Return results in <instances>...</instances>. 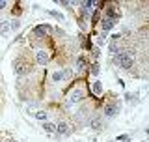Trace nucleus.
<instances>
[{"instance_id":"f257e3e1","label":"nucleus","mask_w":149,"mask_h":142,"mask_svg":"<svg viewBox=\"0 0 149 142\" xmlns=\"http://www.w3.org/2000/svg\"><path fill=\"white\" fill-rule=\"evenodd\" d=\"M114 62L118 64L119 67H123V69H132V65H134V54H130V53H118Z\"/></svg>"},{"instance_id":"f03ea898","label":"nucleus","mask_w":149,"mask_h":142,"mask_svg":"<svg viewBox=\"0 0 149 142\" xmlns=\"http://www.w3.org/2000/svg\"><path fill=\"white\" fill-rule=\"evenodd\" d=\"M119 110H121L119 103H106L104 105V116L106 118H116L119 114Z\"/></svg>"},{"instance_id":"7ed1b4c3","label":"nucleus","mask_w":149,"mask_h":142,"mask_svg":"<svg viewBox=\"0 0 149 142\" xmlns=\"http://www.w3.org/2000/svg\"><path fill=\"white\" fill-rule=\"evenodd\" d=\"M13 71H15V75H19V77H22V75H26L30 69H28V65H26V62H24V60L17 58L15 62H13Z\"/></svg>"},{"instance_id":"20e7f679","label":"nucleus","mask_w":149,"mask_h":142,"mask_svg":"<svg viewBox=\"0 0 149 142\" xmlns=\"http://www.w3.org/2000/svg\"><path fill=\"white\" fill-rule=\"evenodd\" d=\"M36 64L37 65H47L49 64V53H47V51H37L36 53Z\"/></svg>"},{"instance_id":"39448f33","label":"nucleus","mask_w":149,"mask_h":142,"mask_svg":"<svg viewBox=\"0 0 149 142\" xmlns=\"http://www.w3.org/2000/svg\"><path fill=\"white\" fill-rule=\"evenodd\" d=\"M119 17H121V11H119L118 8H108V9H106V13H104V19H108V21H112V22L118 21Z\"/></svg>"},{"instance_id":"423d86ee","label":"nucleus","mask_w":149,"mask_h":142,"mask_svg":"<svg viewBox=\"0 0 149 142\" xmlns=\"http://www.w3.org/2000/svg\"><path fill=\"white\" fill-rule=\"evenodd\" d=\"M50 25H37L36 28H34V36H37V37H43V36H47L50 32Z\"/></svg>"},{"instance_id":"0eeeda50","label":"nucleus","mask_w":149,"mask_h":142,"mask_svg":"<svg viewBox=\"0 0 149 142\" xmlns=\"http://www.w3.org/2000/svg\"><path fill=\"white\" fill-rule=\"evenodd\" d=\"M56 133H58L60 136H67L69 135V125H67V122H58L56 124Z\"/></svg>"},{"instance_id":"6e6552de","label":"nucleus","mask_w":149,"mask_h":142,"mask_svg":"<svg viewBox=\"0 0 149 142\" xmlns=\"http://www.w3.org/2000/svg\"><path fill=\"white\" fill-rule=\"evenodd\" d=\"M82 99H84V92L80 88H74L73 92L69 93V101L71 103H78V101H82Z\"/></svg>"},{"instance_id":"1a4fd4ad","label":"nucleus","mask_w":149,"mask_h":142,"mask_svg":"<svg viewBox=\"0 0 149 142\" xmlns=\"http://www.w3.org/2000/svg\"><path fill=\"white\" fill-rule=\"evenodd\" d=\"M90 127H91L93 131H101V129H102V118H101V116L90 118Z\"/></svg>"},{"instance_id":"9d476101","label":"nucleus","mask_w":149,"mask_h":142,"mask_svg":"<svg viewBox=\"0 0 149 142\" xmlns=\"http://www.w3.org/2000/svg\"><path fill=\"white\" fill-rule=\"evenodd\" d=\"M9 30H11V25H9V21H2V22H0V36L8 37V36H9Z\"/></svg>"},{"instance_id":"9b49d317","label":"nucleus","mask_w":149,"mask_h":142,"mask_svg":"<svg viewBox=\"0 0 149 142\" xmlns=\"http://www.w3.org/2000/svg\"><path fill=\"white\" fill-rule=\"evenodd\" d=\"M112 26H114V22L108 21V19H104L102 17V21H101V28H102V34H106V32H110L112 30Z\"/></svg>"},{"instance_id":"f8f14e48","label":"nucleus","mask_w":149,"mask_h":142,"mask_svg":"<svg viewBox=\"0 0 149 142\" xmlns=\"http://www.w3.org/2000/svg\"><path fill=\"white\" fill-rule=\"evenodd\" d=\"M86 65H88L86 56H78V58H77V69L78 71H84V69H86Z\"/></svg>"},{"instance_id":"ddd939ff","label":"nucleus","mask_w":149,"mask_h":142,"mask_svg":"<svg viewBox=\"0 0 149 142\" xmlns=\"http://www.w3.org/2000/svg\"><path fill=\"white\" fill-rule=\"evenodd\" d=\"M43 131L45 133H56V124H52V122H43Z\"/></svg>"},{"instance_id":"4468645a","label":"nucleus","mask_w":149,"mask_h":142,"mask_svg":"<svg viewBox=\"0 0 149 142\" xmlns=\"http://www.w3.org/2000/svg\"><path fill=\"white\" fill-rule=\"evenodd\" d=\"M50 79H52V82H62V80H63V71L62 69L54 71V73L50 75Z\"/></svg>"},{"instance_id":"2eb2a0df","label":"nucleus","mask_w":149,"mask_h":142,"mask_svg":"<svg viewBox=\"0 0 149 142\" xmlns=\"http://www.w3.org/2000/svg\"><path fill=\"white\" fill-rule=\"evenodd\" d=\"M91 88H93V93H95V96H102V84L99 82V80H95Z\"/></svg>"},{"instance_id":"dca6fc26","label":"nucleus","mask_w":149,"mask_h":142,"mask_svg":"<svg viewBox=\"0 0 149 142\" xmlns=\"http://www.w3.org/2000/svg\"><path fill=\"white\" fill-rule=\"evenodd\" d=\"M34 116H36V120H39V122H41V124H43V122H47V118H49L45 110H37Z\"/></svg>"},{"instance_id":"f3484780","label":"nucleus","mask_w":149,"mask_h":142,"mask_svg":"<svg viewBox=\"0 0 149 142\" xmlns=\"http://www.w3.org/2000/svg\"><path fill=\"white\" fill-rule=\"evenodd\" d=\"M62 71H63V80L73 77V69H71V67H65V69H62Z\"/></svg>"},{"instance_id":"a211bd4d","label":"nucleus","mask_w":149,"mask_h":142,"mask_svg":"<svg viewBox=\"0 0 149 142\" xmlns=\"http://www.w3.org/2000/svg\"><path fill=\"white\" fill-rule=\"evenodd\" d=\"M108 51H110L112 54H118V45H116V43H110L108 45Z\"/></svg>"},{"instance_id":"6ab92c4d","label":"nucleus","mask_w":149,"mask_h":142,"mask_svg":"<svg viewBox=\"0 0 149 142\" xmlns=\"http://www.w3.org/2000/svg\"><path fill=\"white\" fill-rule=\"evenodd\" d=\"M91 75H95V77L99 75V64H93L91 65Z\"/></svg>"},{"instance_id":"aec40b11","label":"nucleus","mask_w":149,"mask_h":142,"mask_svg":"<svg viewBox=\"0 0 149 142\" xmlns=\"http://www.w3.org/2000/svg\"><path fill=\"white\" fill-rule=\"evenodd\" d=\"M49 13H50V15H52V17L60 19V21H62V19H63V15H62V13H58V11H49Z\"/></svg>"},{"instance_id":"412c9836","label":"nucleus","mask_w":149,"mask_h":142,"mask_svg":"<svg viewBox=\"0 0 149 142\" xmlns=\"http://www.w3.org/2000/svg\"><path fill=\"white\" fill-rule=\"evenodd\" d=\"M9 25H11V28L15 30V28H19V25H21V22H19V21H13V22H9Z\"/></svg>"},{"instance_id":"4be33fe9","label":"nucleus","mask_w":149,"mask_h":142,"mask_svg":"<svg viewBox=\"0 0 149 142\" xmlns=\"http://www.w3.org/2000/svg\"><path fill=\"white\" fill-rule=\"evenodd\" d=\"M118 140H121V142H127V140H129V136H125V135H123V136H119Z\"/></svg>"},{"instance_id":"5701e85b","label":"nucleus","mask_w":149,"mask_h":142,"mask_svg":"<svg viewBox=\"0 0 149 142\" xmlns=\"http://www.w3.org/2000/svg\"><path fill=\"white\" fill-rule=\"evenodd\" d=\"M4 8H6V2H0V11H2Z\"/></svg>"},{"instance_id":"b1692460","label":"nucleus","mask_w":149,"mask_h":142,"mask_svg":"<svg viewBox=\"0 0 149 142\" xmlns=\"http://www.w3.org/2000/svg\"><path fill=\"white\" fill-rule=\"evenodd\" d=\"M8 142H15V140H8Z\"/></svg>"}]
</instances>
